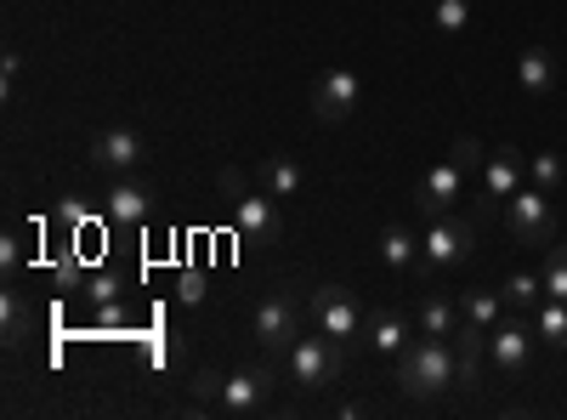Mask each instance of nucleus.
Segmentation results:
<instances>
[{"instance_id":"obj_1","label":"nucleus","mask_w":567,"mask_h":420,"mask_svg":"<svg viewBox=\"0 0 567 420\" xmlns=\"http://www.w3.org/2000/svg\"><path fill=\"white\" fill-rule=\"evenodd\" d=\"M460 376V358H454V336H420L398 352V387L409 398H437L449 392Z\"/></svg>"},{"instance_id":"obj_2","label":"nucleus","mask_w":567,"mask_h":420,"mask_svg":"<svg viewBox=\"0 0 567 420\" xmlns=\"http://www.w3.org/2000/svg\"><path fill=\"white\" fill-rule=\"evenodd\" d=\"M290 376H296V387L301 392H329L341 376H347V341H336V336H301L296 347H290Z\"/></svg>"},{"instance_id":"obj_3","label":"nucleus","mask_w":567,"mask_h":420,"mask_svg":"<svg viewBox=\"0 0 567 420\" xmlns=\"http://www.w3.org/2000/svg\"><path fill=\"white\" fill-rule=\"evenodd\" d=\"M256 336H261L267 352H284V358H290V347L307 336V307H301V296H296L290 285H278L272 296H261V307H256Z\"/></svg>"},{"instance_id":"obj_4","label":"nucleus","mask_w":567,"mask_h":420,"mask_svg":"<svg viewBox=\"0 0 567 420\" xmlns=\"http://www.w3.org/2000/svg\"><path fill=\"white\" fill-rule=\"evenodd\" d=\"M425 273H454L465 267L471 256H477V227H471L465 216H437L432 227H425Z\"/></svg>"},{"instance_id":"obj_5","label":"nucleus","mask_w":567,"mask_h":420,"mask_svg":"<svg viewBox=\"0 0 567 420\" xmlns=\"http://www.w3.org/2000/svg\"><path fill=\"white\" fill-rule=\"evenodd\" d=\"M528 352H534V313H505L494 330H488V363L499 369L505 381H516L528 369Z\"/></svg>"},{"instance_id":"obj_6","label":"nucleus","mask_w":567,"mask_h":420,"mask_svg":"<svg viewBox=\"0 0 567 420\" xmlns=\"http://www.w3.org/2000/svg\"><path fill=\"white\" fill-rule=\"evenodd\" d=\"M505 227L516 245H550L556 239V205L545 188H528V194H511L505 199Z\"/></svg>"},{"instance_id":"obj_7","label":"nucleus","mask_w":567,"mask_h":420,"mask_svg":"<svg viewBox=\"0 0 567 420\" xmlns=\"http://www.w3.org/2000/svg\"><path fill=\"white\" fill-rule=\"evenodd\" d=\"M307 313H312V324L323 336H336V341H358V330H363V307H358V296L347 290V285H318V296L307 301Z\"/></svg>"},{"instance_id":"obj_8","label":"nucleus","mask_w":567,"mask_h":420,"mask_svg":"<svg viewBox=\"0 0 567 420\" xmlns=\"http://www.w3.org/2000/svg\"><path fill=\"white\" fill-rule=\"evenodd\" d=\"M465 165L449 154L437 171H425V182H420V188H414V211L425 216V222H437V216H449L454 211V199H460V188H465Z\"/></svg>"},{"instance_id":"obj_9","label":"nucleus","mask_w":567,"mask_h":420,"mask_svg":"<svg viewBox=\"0 0 567 420\" xmlns=\"http://www.w3.org/2000/svg\"><path fill=\"white\" fill-rule=\"evenodd\" d=\"M358 98H363V80H358L352 69H329V74H318V85H312V114H318L323 125H341V120L358 109Z\"/></svg>"},{"instance_id":"obj_10","label":"nucleus","mask_w":567,"mask_h":420,"mask_svg":"<svg viewBox=\"0 0 567 420\" xmlns=\"http://www.w3.org/2000/svg\"><path fill=\"white\" fill-rule=\"evenodd\" d=\"M233 222H239V233H245L250 245H278L284 239V216H278V205H272L267 188L233 199Z\"/></svg>"},{"instance_id":"obj_11","label":"nucleus","mask_w":567,"mask_h":420,"mask_svg":"<svg viewBox=\"0 0 567 420\" xmlns=\"http://www.w3.org/2000/svg\"><path fill=\"white\" fill-rule=\"evenodd\" d=\"M142 160H148V143H142L136 131H125V125L103 131L97 143H91V165H97V171H109V176H131Z\"/></svg>"},{"instance_id":"obj_12","label":"nucleus","mask_w":567,"mask_h":420,"mask_svg":"<svg viewBox=\"0 0 567 420\" xmlns=\"http://www.w3.org/2000/svg\"><path fill=\"white\" fill-rule=\"evenodd\" d=\"M352 347L381 352V358H398V352L409 347V318H403L398 307H374V313L363 318V330H358V341H352Z\"/></svg>"},{"instance_id":"obj_13","label":"nucleus","mask_w":567,"mask_h":420,"mask_svg":"<svg viewBox=\"0 0 567 420\" xmlns=\"http://www.w3.org/2000/svg\"><path fill=\"white\" fill-rule=\"evenodd\" d=\"M528 176V154L523 148H494L483 165V205H505Z\"/></svg>"},{"instance_id":"obj_14","label":"nucleus","mask_w":567,"mask_h":420,"mask_svg":"<svg viewBox=\"0 0 567 420\" xmlns=\"http://www.w3.org/2000/svg\"><path fill=\"white\" fill-rule=\"evenodd\" d=\"M267 398H272V376H267V369H239V376L221 381L216 409H221V414H256Z\"/></svg>"},{"instance_id":"obj_15","label":"nucleus","mask_w":567,"mask_h":420,"mask_svg":"<svg viewBox=\"0 0 567 420\" xmlns=\"http://www.w3.org/2000/svg\"><path fill=\"white\" fill-rule=\"evenodd\" d=\"M454 358H460V376H454V387L460 392H483V358H488V330L483 324H460L454 330Z\"/></svg>"},{"instance_id":"obj_16","label":"nucleus","mask_w":567,"mask_h":420,"mask_svg":"<svg viewBox=\"0 0 567 420\" xmlns=\"http://www.w3.org/2000/svg\"><path fill=\"white\" fill-rule=\"evenodd\" d=\"M109 216L136 227V222H148L154 216V188L148 182H136V176H114V188H109Z\"/></svg>"},{"instance_id":"obj_17","label":"nucleus","mask_w":567,"mask_h":420,"mask_svg":"<svg viewBox=\"0 0 567 420\" xmlns=\"http://www.w3.org/2000/svg\"><path fill=\"white\" fill-rule=\"evenodd\" d=\"M256 182H261L272 199H296V194L307 188V171H301L290 154H267V160L256 165Z\"/></svg>"},{"instance_id":"obj_18","label":"nucleus","mask_w":567,"mask_h":420,"mask_svg":"<svg viewBox=\"0 0 567 420\" xmlns=\"http://www.w3.org/2000/svg\"><path fill=\"white\" fill-rule=\"evenodd\" d=\"M381 262H386L392 273H425V245L414 239L403 222H392V227L381 233Z\"/></svg>"},{"instance_id":"obj_19","label":"nucleus","mask_w":567,"mask_h":420,"mask_svg":"<svg viewBox=\"0 0 567 420\" xmlns=\"http://www.w3.org/2000/svg\"><path fill=\"white\" fill-rule=\"evenodd\" d=\"M516 80H523V91H534V98H550L556 80H561L556 52H545V45H528V52L516 58Z\"/></svg>"},{"instance_id":"obj_20","label":"nucleus","mask_w":567,"mask_h":420,"mask_svg":"<svg viewBox=\"0 0 567 420\" xmlns=\"http://www.w3.org/2000/svg\"><path fill=\"white\" fill-rule=\"evenodd\" d=\"M414 324H420V336H454V330H460V307H454L449 296H437V290H425Z\"/></svg>"},{"instance_id":"obj_21","label":"nucleus","mask_w":567,"mask_h":420,"mask_svg":"<svg viewBox=\"0 0 567 420\" xmlns=\"http://www.w3.org/2000/svg\"><path fill=\"white\" fill-rule=\"evenodd\" d=\"M499 296H505V307H516V313H534V307H539V296H545V278H539V273H528V267H516V273H505Z\"/></svg>"},{"instance_id":"obj_22","label":"nucleus","mask_w":567,"mask_h":420,"mask_svg":"<svg viewBox=\"0 0 567 420\" xmlns=\"http://www.w3.org/2000/svg\"><path fill=\"white\" fill-rule=\"evenodd\" d=\"M460 313H465L471 324H483V330H494V324L505 318V296H499V290H465V296H460Z\"/></svg>"},{"instance_id":"obj_23","label":"nucleus","mask_w":567,"mask_h":420,"mask_svg":"<svg viewBox=\"0 0 567 420\" xmlns=\"http://www.w3.org/2000/svg\"><path fill=\"white\" fill-rule=\"evenodd\" d=\"M534 330H539V341L545 347H567V301H539L534 307Z\"/></svg>"},{"instance_id":"obj_24","label":"nucleus","mask_w":567,"mask_h":420,"mask_svg":"<svg viewBox=\"0 0 567 420\" xmlns=\"http://www.w3.org/2000/svg\"><path fill=\"white\" fill-rule=\"evenodd\" d=\"M528 176H534V188L561 194V188H567V160H561V154H534V160H528Z\"/></svg>"},{"instance_id":"obj_25","label":"nucleus","mask_w":567,"mask_h":420,"mask_svg":"<svg viewBox=\"0 0 567 420\" xmlns=\"http://www.w3.org/2000/svg\"><path fill=\"white\" fill-rule=\"evenodd\" d=\"M539 278H545V296H550V301H567V245H550Z\"/></svg>"},{"instance_id":"obj_26","label":"nucleus","mask_w":567,"mask_h":420,"mask_svg":"<svg viewBox=\"0 0 567 420\" xmlns=\"http://www.w3.org/2000/svg\"><path fill=\"white\" fill-rule=\"evenodd\" d=\"M0 313H7V347H23V336H29V301L23 296H7V301H0Z\"/></svg>"},{"instance_id":"obj_27","label":"nucleus","mask_w":567,"mask_h":420,"mask_svg":"<svg viewBox=\"0 0 567 420\" xmlns=\"http://www.w3.org/2000/svg\"><path fill=\"white\" fill-rule=\"evenodd\" d=\"M471 23V0H437V29L443 34H460Z\"/></svg>"},{"instance_id":"obj_28","label":"nucleus","mask_w":567,"mask_h":420,"mask_svg":"<svg viewBox=\"0 0 567 420\" xmlns=\"http://www.w3.org/2000/svg\"><path fill=\"white\" fill-rule=\"evenodd\" d=\"M449 154H454L465 171H477V165H483V143H477V136H460V143H454Z\"/></svg>"},{"instance_id":"obj_29","label":"nucleus","mask_w":567,"mask_h":420,"mask_svg":"<svg viewBox=\"0 0 567 420\" xmlns=\"http://www.w3.org/2000/svg\"><path fill=\"white\" fill-rule=\"evenodd\" d=\"M216 392H221V376H216V369H199V376H194V398L216 403Z\"/></svg>"},{"instance_id":"obj_30","label":"nucleus","mask_w":567,"mask_h":420,"mask_svg":"<svg viewBox=\"0 0 567 420\" xmlns=\"http://www.w3.org/2000/svg\"><path fill=\"white\" fill-rule=\"evenodd\" d=\"M12 85H18V52H7V58H0V91L12 98Z\"/></svg>"},{"instance_id":"obj_31","label":"nucleus","mask_w":567,"mask_h":420,"mask_svg":"<svg viewBox=\"0 0 567 420\" xmlns=\"http://www.w3.org/2000/svg\"><path fill=\"white\" fill-rule=\"evenodd\" d=\"M182 301L194 307V301H205V285H199V273H182Z\"/></svg>"},{"instance_id":"obj_32","label":"nucleus","mask_w":567,"mask_h":420,"mask_svg":"<svg viewBox=\"0 0 567 420\" xmlns=\"http://www.w3.org/2000/svg\"><path fill=\"white\" fill-rule=\"evenodd\" d=\"M0 256H7V267H18V262H23V245H18V233H7V250H0Z\"/></svg>"}]
</instances>
